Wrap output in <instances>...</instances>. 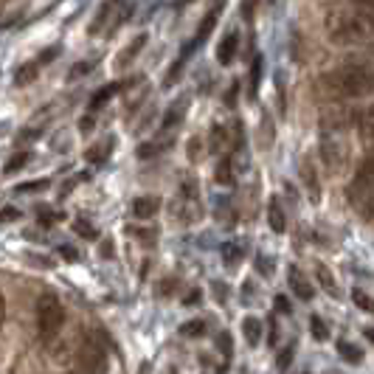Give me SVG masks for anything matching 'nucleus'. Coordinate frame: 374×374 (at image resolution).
<instances>
[{"label": "nucleus", "instance_id": "nucleus-2", "mask_svg": "<svg viewBox=\"0 0 374 374\" xmlns=\"http://www.w3.org/2000/svg\"><path fill=\"white\" fill-rule=\"evenodd\" d=\"M324 32L335 46H363L374 40V18L357 6H338L326 12Z\"/></svg>", "mask_w": 374, "mask_h": 374}, {"label": "nucleus", "instance_id": "nucleus-43", "mask_svg": "<svg viewBox=\"0 0 374 374\" xmlns=\"http://www.w3.org/2000/svg\"><path fill=\"white\" fill-rule=\"evenodd\" d=\"M4 324H6V296L0 293V332H4Z\"/></svg>", "mask_w": 374, "mask_h": 374}, {"label": "nucleus", "instance_id": "nucleus-31", "mask_svg": "<svg viewBox=\"0 0 374 374\" xmlns=\"http://www.w3.org/2000/svg\"><path fill=\"white\" fill-rule=\"evenodd\" d=\"M74 231H76L79 237H85V240H96V237H99L96 228H93L88 220H76V223H74Z\"/></svg>", "mask_w": 374, "mask_h": 374}, {"label": "nucleus", "instance_id": "nucleus-13", "mask_svg": "<svg viewBox=\"0 0 374 374\" xmlns=\"http://www.w3.org/2000/svg\"><path fill=\"white\" fill-rule=\"evenodd\" d=\"M237 160H234V155H226L220 163H217V172H214V177H217V183L220 186H234L237 183Z\"/></svg>", "mask_w": 374, "mask_h": 374}, {"label": "nucleus", "instance_id": "nucleus-50", "mask_svg": "<svg viewBox=\"0 0 374 374\" xmlns=\"http://www.w3.org/2000/svg\"><path fill=\"white\" fill-rule=\"evenodd\" d=\"M174 4H177V9H183L186 4H192V0H174Z\"/></svg>", "mask_w": 374, "mask_h": 374}, {"label": "nucleus", "instance_id": "nucleus-38", "mask_svg": "<svg viewBox=\"0 0 374 374\" xmlns=\"http://www.w3.org/2000/svg\"><path fill=\"white\" fill-rule=\"evenodd\" d=\"M57 220H62V214H54V212H40V223H43V226H51V223H57Z\"/></svg>", "mask_w": 374, "mask_h": 374}, {"label": "nucleus", "instance_id": "nucleus-22", "mask_svg": "<svg viewBox=\"0 0 374 374\" xmlns=\"http://www.w3.org/2000/svg\"><path fill=\"white\" fill-rule=\"evenodd\" d=\"M110 149H113V138H107L104 144H99V146L88 149V152H85V158H88L90 163H104V158L110 155Z\"/></svg>", "mask_w": 374, "mask_h": 374}, {"label": "nucleus", "instance_id": "nucleus-28", "mask_svg": "<svg viewBox=\"0 0 374 374\" xmlns=\"http://www.w3.org/2000/svg\"><path fill=\"white\" fill-rule=\"evenodd\" d=\"M259 79H262V57H254V65H251V96L259 93Z\"/></svg>", "mask_w": 374, "mask_h": 374}, {"label": "nucleus", "instance_id": "nucleus-19", "mask_svg": "<svg viewBox=\"0 0 374 374\" xmlns=\"http://www.w3.org/2000/svg\"><path fill=\"white\" fill-rule=\"evenodd\" d=\"M242 335H245V340H248L251 346H259V340H262V321L254 318V315H248V318L242 321Z\"/></svg>", "mask_w": 374, "mask_h": 374}, {"label": "nucleus", "instance_id": "nucleus-16", "mask_svg": "<svg viewBox=\"0 0 374 374\" xmlns=\"http://www.w3.org/2000/svg\"><path fill=\"white\" fill-rule=\"evenodd\" d=\"M186 110H189V99H177V104H172V107L166 110V116H163L160 127H163V130H172V127H177V124L183 121Z\"/></svg>", "mask_w": 374, "mask_h": 374}, {"label": "nucleus", "instance_id": "nucleus-46", "mask_svg": "<svg viewBox=\"0 0 374 374\" xmlns=\"http://www.w3.org/2000/svg\"><path fill=\"white\" fill-rule=\"evenodd\" d=\"M290 360H293V349H287V352H282V354H279V368H284V366H287Z\"/></svg>", "mask_w": 374, "mask_h": 374}, {"label": "nucleus", "instance_id": "nucleus-15", "mask_svg": "<svg viewBox=\"0 0 374 374\" xmlns=\"http://www.w3.org/2000/svg\"><path fill=\"white\" fill-rule=\"evenodd\" d=\"M301 180H304V186H307V192H310L312 203H318V200H321V186H318V174H315V169H312L310 160L301 163Z\"/></svg>", "mask_w": 374, "mask_h": 374}, {"label": "nucleus", "instance_id": "nucleus-35", "mask_svg": "<svg viewBox=\"0 0 374 374\" xmlns=\"http://www.w3.org/2000/svg\"><path fill=\"white\" fill-rule=\"evenodd\" d=\"M57 54H60V46H51V48H46V54H40V57H37V65L43 68V65L54 62V60H57Z\"/></svg>", "mask_w": 374, "mask_h": 374}, {"label": "nucleus", "instance_id": "nucleus-17", "mask_svg": "<svg viewBox=\"0 0 374 374\" xmlns=\"http://www.w3.org/2000/svg\"><path fill=\"white\" fill-rule=\"evenodd\" d=\"M144 46H146V34H138V37H135V40H132V43H130L124 51H121V57L116 60V71H124V68H127V65H130V62L138 57V51H141Z\"/></svg>", "mask_w": 374, "mask_h": 374}, {"label": "nucleus", "instance_id": "nucleus-14", "mask_svg": "<svg viewBox=\"0 0 374 374\" xmlns=\"http://www.w3.org/2000/svg\"><path fill=\"white\" fill-rule=\"evenodd\" d=\"M268 223H270V228H273L276 234H284V231H287V214H284L279 198H270V200H268Z\"/></svg>", "mask_w": 374, "mask_h": 374}, {"label": "nucleus", "instance_id": "nucleus-11", "mask_svg": "<svg viewBox=\"0 0 374 374\" xmlns=\"http://www.w3.org/2000/svg\"><path fill=\"white\" fill-rule=\"evenodd\" d=\"M158 212H160V198L146 195V198L132 200V217H138V220H152Z\"/></svg>", "mask_w": 374, "mask_h": 374}, {"label": "nucleus", "instance_id": "nucleus-41", "mask_svg": "<svg viewBox=\"0 0 374 374\" xmlns=\"http://www.w3.org/2000/svg\"><path fill=\"white\" fill-rule=\"evenodd\" d=\"M93 124H96V121H93V113H88V116L79 121V130H82V132H90V130H93Z\"/></svg>", "mask_w": 374, "mask_h": 374}, {"label": "nucleus", "instance_id": "nucleus-1", "mask_svg": "<svg viewBox=\"0 0 374 374\" xmlns=\"http://www.w3.org/2000/svg\"><path fill=\"white\" fill-rule=\"evenodd\" d=\"M318 93L338 102L366 99L374 93V68L363 62H343L318 76Z\"/></svg>", "mask_w": 374, "mask_h": 374}, {"label": "nucleus", "instance_id": "nucleus-34", "mask_svg": "<svg viewBox=\"0 0 374 374\" xmlns=\"http://www.w3.org/2000/svg\"><path fill=\"white\" fill-rule=\"evenodd\" d=\"M223 256H226V265H228V268H234V265H237V259H240V248L228 242V245H223Z\"/></svg>", "mask_w": 374, "mask_h": 374}, {"label": "nucleus", "instance_id": "nucleus-32", "mask_svg": "<svg viewBox=\"0 0 374 374\" xmlns=\"http://www.w3.org/2000/svg\"><path fill=\"white\" fill-rule=\"evenodd\" d=\"M217 349L223 352L226 360H231V354H234V343H231V335H228V332H220V338H217Z\"/></svg>", "mask_w": 374, "mask_h": 374}, {"label": "nucleus", "instance_id": "nucleus-10", "mask_svg": "<svg viewBox=\"0 0 374 374\" xmlns=\"http://www.w3.org/2000/svg\"><path fill=\"white\" fill-rule=\"evenodd\" d=\"M223 4H226V0H217V4H214V9H212V12L206 15V18H203V23H200V32H198V37H195V40L189 43V46H192V51H195L198 46H203V43L209 40V34L214 32V26H217V18L223 15Z\"/></svg>", "mask_w": 374, "mask_h": 374}, {"label": "nucleus", "instance_id": "nucleus-24", "mask_svg": "<svg viewBox=\"0 0 374 374\" xmlns=\"http://www.w3.org/2000/svg\"><path fill=\"white\" fill-rule=\"evenodd\" d=\"M315 276H318V282H321V287L326 290V293H332V296H338V284H335V276L326 270V265H315Z\"/></svg>", "mask_w": 374, "mask_h": 374}, {"label": "nucleus", "instance_id": "nucleus-33", "mask_svg": "<svg viewBox=\"0 0 374 374\" xmlns=\"http://www.w3.org/2000/svg\"><path fill=\"white\" fill-rule=\"evenodd\" d=\"M93 71V62H76L74 68H71V74H68V79L74 82V79H82V76H88Z\"/></svg>", "mask_w": 374, "mask_h": 374}, {"label": "nucleus", "instance_id": "nucleus-21", "mask_svg": "<svg viewBox=\"0 0 374 374\" xmlns=\"http://www.w3.org/2000/svg\"><path fill=\"white\" fill-rule=\"evenodd\" d=\"M37 71H40V65H37V60L34 62H26L20 71H18V76H15V85H29V82H34L37 79Z\"/></svg>", "mask_w": 374, "mask_h": 374}, {"label": "nucleus", "instance_id": "nucleus-48", "mask_svg": "<svg viewBox=\"0 0 374 374\" xmlns=\"http://www.w3.org/2000/svg\"><path fill=\"white\" fill-rule=\"evenodd\" d=\"M138 374H149V363H146V360L138 366Z\"/></svg>", "mask_w": 374, "mask_h": 374}, {"label": "nucleus", "instance_id": "nucleus-4", "mask_svg": "<svg viewBox=\"0 0 374 374\" xmlns=\"http://www.w3.org/2000/svg\"><path fill=\"white\" fill-rule=\"evenodd\" d=\"M346 200L363 220H374V155H366L352 174L346 186Z\"/></svg>", "mask_w": 374, "mask_h": 374}, {"label": "nucleus", "instance_id": "nucleus-5", "mask_svg": "<svg viewBox=\"0 0 374 374\" xmlns=\"http://www.w3.org/2000/svg\"><path fill=\"white\" fill-rule=\"evenodd\" d=\"M110 352L102 332H88L76 349V360L65 374H107Z\"/></svg>", "mask_w": 374, "mask_h": 374}, {"label": "nucleus", "instance_id": "nucleus-25", "mask_svg": "<svg viewBox=\"0 0 374 374\" xmlns=\"http://www.w3.org/2000/svg\"><path fill=\"white\" fill-rule=\"evenodd\" d=\"M48 186H51V180H48V177H40V180H29V183H20L15 192H18V195H34V192H46Z\"/></svg>", "mask_w": 374, "mask_h": 374}, {"label": "nucleus", "instance_id": "nucleus-23", "mask_svg": "<svg viewBox=\"0 0 374 374\" xmlns=\"http://www.w3.org/2000/svg\"><path fill=\"white\" fill-rule=\"evenodd\" d=\"M29 160H32V152H26V149L18 152V155H12V158L6 160V166H4V174H15V172H20Z\"/></svg>", "mask_w": 374, "mask_h": 374}, {"label": "nucleus", "instance_id": "nucleus-26", "mask_svg": "<svg viewBox=\"0 0 374 374\" xmlns=\"http://www.w3.org/2000/svg\"><path fill=\"white\" fill-rule=\"evenodd\" d=\"M338 352H340V357H343L346 363H360V360H363V352H360L357 346H352L349 340H340V343H338Z\"/></svg>", "mask_w": 374, "mask_h": 374}, {"label": "nucleus", "instance_id": "nucleus-40", "mask_svg": "<svg viewBox=\"0 0 374 374\" xmlns=\"http://www.w3.org/2000/svg\"><path fill=\"white\" fill-rule=\"evenodd\" d=\"M354 6L363 9L366 15H374V0H354Z\"/></svg>", "mask_w": 374, "mask_h": 374}, {"label": "nucleus", "instance_id": "nucleus-18", "mask_svg": "<svg viewBox=\"0 0 374 374\" xmlns=\"http://www.w3.org/2000/svg\"><path fill=\"white\" fill-rule=\"evenodd\" d=\"M118 90H121V82H110V85L99 88V90L93 93V99L88 102V110H90V113H93V110H99V107H102V104H107V102H110Z\"/></svg>", "mask_w": 374, "mask_h": 374}, {"label": "nucleus", "instance_id": "nucleus-6", "mask_svg": "<svg viewBox=\"0 0 374 374\" xmlns=\"http://www.w3.org/2000/svg\"><path fill=\"white\" fill-rule=\"evenodd\" d=\"M34 321H37V338H40V343L51 346L60 338L62 326H65V307H62V301H60L57 293H43L37 298V304H34Z\"/></svg>", "mask_w": 374, "mask_h": 374}, {"label": "nucleus", "instance_id": "nucleus-30", "mask_svg": "<svg viewBox=\"0 0 374 374\" xmlns=\"http://www.w3.org/2000/svg\"><path fill=\"white\" fill-rule=\"evenodd\" d=\"M310 332H312V338H315V340H326V338H329V329L324 326V321H321L318 315H312V318H310Z\"/></svg>", "mask_w": 374, "mask_h": 374}, {"label": "nucleus", "instance_id": "nucleus-27", "mask_svg": "<svg viewBox=\"0 0 374 374\" xmlns=\"http://www.w3.org/2000/svg\"><path fill=\"white\" fill-rule=\"evenodd\" d=\"M180 335H186V338H200V335H206V324L203 321H186L180 326Z\"/></svg>", "mask_w": 374, "mask_h": 374}, {"label": "nucleus", "instance_id": "nucleus-12", "mask_svg": "<svg viewBox=\"0 0 374 374\" xmlns=\"http://www.w3.org/2000/svg\"><path fill=\"white\" fill-rule=\"evenodd\" d=\"M287 273H290V287H293V293H296L301 301H310V298H312V293H315V290H312V284H310V279H307V276H304L296 265H290V270H287Z\"/></svg>", "mask_w": 374, "mask_h": 374}, {"label": "nucleus", "instance_id": "nucleus-3", "mask_svg": "<svg viewBox=\"0 0 374 374\" xmlns=\"http://www.w3.org/2000/svg\"><path fill=\"white\" fill-rule=\"evenodd\" d=\"M349 124L340 113L324 116L321 121V158L329 172H340L349 163Z\"/></svg>", "mask_w": 374, "mask_h": 374}, {"label": "nucleus", "instance_id": "nucleus-45", "mask_svg": "<svg viewBox=\"0 0 374 374\" xmlns=\"http://www.w3.org/2000/svg\"><path fill=\"white\" fill-rule=\"evenodd\" d=\"M214 293H217V298H220V301H226V298H228V287H226V284H220V282H214Z\"/></svg>", "mask_w": 374, "mask_h": 374}, {"label": "nucleus", "instance_id": "nucleus-49", "mask_svg": "<svg viewBox=\"0 0 374 374\" xmlns=\"http://www.w3.org/2000/svg\"><path fill=\"white\" fill-rule=\"evenodd\" d=\"M366 338H368V340H371V343H374V329H371V326H368V329H366Z\"/></svg>", "mask_w": 374, "mask_h": 374}, {"label": "nucleus", "instance_id": "nucleus-36", "mask_svg": "<svg viewBox=\"0 0 374 374\" xmlns=\"http://www.w3.org/2000/svg\"><path fill=\"white\" fill-rule=\"evenodd\" d=\"M256 4H259V0H242V9H240V12H242V18H245L248 23H251L254 15H256Z\"/></svg>", "mask_w": 374, "mask_h": 374}, {"label": "nucleus", "instance_id": "nucleus-44", "mask_svg": "<svg viewBox=\"0 0 374 374\" xmlns=\"http://www.w3.org/2000/svg\"><path fill=\"white\" fill-rule=\"evenodd\" d=\"M198 301H200V290H192L189 296H186V298H183V304H186V307H195Z\"/></svg>", "mask_w": 374, "mask_h": 374}, {"label": "nucleus", "instance_id": "nucleus-42", "mask_svg": "<svg viewBox=\"0 0 374 374\" xmlns=\"http://www.w3.org/2000/svg\"><path fill=\"white\" fill-rule=\"evenodd\" d=\"M60 254H62V256H65L68 262H76V259H79V254H76V251H74L71 245H62V248H60Z\"/></svg>", "mask_w": 374, "mask_h": 374}, {"label": "nucleus", "instance_id": "nucleus-37", "mask_svg": "<svg viewBox=\"0 0 374 374\" xmlns=\"http://www.w3.org/2000/svg\"><path fill=\"white\" fill-rule=\"evenodd\" d=\"M18 217H20V212L15 206H6L4 212H0V223H15Z\"/></svg>", "mask_w": 374, "mask_h": 374}, {"label": "nucleus", "instance_id": "nucleus-29", "mask_svg": "<svg viewBox=\"0 0 374 374\" xmlns=\"http://www.w3.org/2000/svg\"><path fill=\"white\" fill-rule=\"evenodd\" d=\"M352 301H354L363 312H374V298H371V296H366L363 290H352Z\"/></svg>", "mask_w": 374, "mask_h": 374}, {"label": "nucleus", "instance_id": "nucleus-20", "mask_svg": "<svg viewBox=\"0 0 374 374\" xmlns=\"http://www.w3.org/2000/svg\"><path fill=\"white\" fill-rule=\"evenodd\" d=\"M118 4H124V0H104L102 4V9H99V15H96V20H93V26H90V32L96 34V32H102V23L118 9Z\"/></svg>", "mask_w": 374, "mask_h": 374}, {"label": "nucleus", "instance_id": "nucleus-8", "mask_svg": "<svg viewBox=\"0 0 374 374\" xmlns=\"http://www.w3.org/2000/svg\"><path fill=\"white\" fill-rule=\"evenodd\" d=\"M357 132H360V144H363L366 155H374V107H368L357 116Z\"/></svg>", "mask_w": 374, "mask_h": 374}, {"label": "nucleus", "instance_id": "nucleus-7", "mask_svg": "<svg viewBox=\"0 0 374 374\" xmlns=\"http://www.w3.org/2000/svg\"><path fill=\"white\" fill-rule=\"evenodd\" d=\"M172 217H177L183 226L200 220V195H198L195 180H183L180 192H177V200L172 203Z\"/></svg>", "mask_w": 374, "mask_h": 374}, {"label": "nucleus", "instance_id": "nucleus-9", "mask_svg": "<svg viewBox=\"0 0 374 374\" xmlns=\"http://www.w3.org/2000/svg\"><path fill=\"white\" fill-rule=\"evenodd\" d=\"M237 51H240V32L231 29V32L220 40V46H217V62H220V65H231V62L237 60Z\"/></svg>", "mask_w": 374, "mask_h": 374}, {"label": "nucleus", "instance_id": "nucleus-47", "mask_svg": "<svg viewBox=\"0 0 374 374\" xmlns=\"http://www.w3.org/2000/svg\"><path fill=\"white\" fill-rule=\"evenodd\" d=\"M256 268H259V270H268V273L273 270V265H270V262H265V256H259V259H256Z\"/></svg>", "mask_w": 374, "mask_h": 374}, {"label": "nucleus", "instance_id": "nucleus-39", "mask_svg": "<svg viewBox=\"0 0 374 374\" xmlns=\"http://www.w3.org/2000/svg\"><path fill=\"white\" fill-rule=\"evenodd\" d=\"M276 310H279V312H287V315L293 312V307H290L287 296H276Z\"/></svg>", "mask_w": 374, "mask_h": 374}]
</instances>
